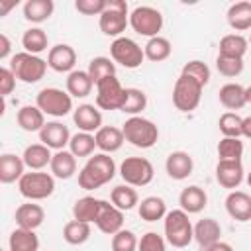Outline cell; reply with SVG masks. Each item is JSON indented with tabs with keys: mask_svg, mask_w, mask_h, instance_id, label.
<instances>
[{
	"mask_svg": "<svg viewBox=\"0 0 251 251\" xmlns=\"http://www.w3.org/2000/svg\"><path fill=\"white\" fill-rule=\"evenodd\" d=\"M110 202L116 208H120L122 212H129L135 206H139V196H137V190L133 186H129V184L124 182V184H118V186L112 188Z\"/></svg>",
	"mask_w": 251,
	"mask_h": 251,
	"instance_id": "cell-32",
	"label": "cell"
},
{
	"mask_svg": "<svg viewBox=\"0 0 251 251\" xmlns=\"http://www.w3.org/2000/svg\"><path fill=\"white\" fill-rule=\"evenodd\" d=\"M90 224L86 222H80V220H71L65 224L63 227V239L69 243V245H82L90 239Z\"/></svg>",
	"mask_w": 251,
	"mask_h": 251,
	"instance_id": "cell-40",
	"label": "cell"
},
{
	"mask_svg": "<svg viewBox=\"0 0 251 251\" xmlns=\"http://www.w3.org/2000/svg\"><path fill=\"white\" fill-rule=\"evenodd\" d=\"M96 149V139L94 133H86V131H76L71 141H69V151L75 157H92Z\"/></svg>",
	"mask_w": 251,
	"mask_h": 251,
	"instance_id": "cell-41",
	"label": "cell"
},
{
	"mask_svg": "<svg viewBox=\"0 0 251 251\" xmlns=\"http://www.w3.org/2000/svg\"><path fill=\"white\" fill-rule=\"evenodd\" d=\"M245 178V171H243V163L241 161H218L216 165V180L222 188L237 190L239 184Z\"/></svg>",
	"mask_w": 251,
	"mask_h": 251,
	"instance_id": "cell-15",
	"label": "cell"
},
{
	"mask_svg": "<svg viewBox=\"0 0 251 251\" xmlns=\"http://www.w3.org/2000/svg\"><path fill=\"white\" fill-rule=\"evenodd\" d=\"M143 51H145V59H149L151 63H163L171 57L173 45L167 37L157 35V37L147 39V43L143 45Z\"/></svg>",
	"mask_w": 251,
	"mask_h": 251,
	"instance_id": "cell-36",
	"label": "cell"
},
{
	"mask_svg": "<svg viewBox=\"0 0 251 251\" xmlns=\"http://www.w3.org/2000/svg\"><path fill=\"white\" fill-rule=\"evenodd\" d=\"M116 163L108 153H94L78 171V186L82 190H96L116 176Z\"/></svg>",
	"mask_w": 251,
	"mask_h": 251,
	"instance_id": "cell-1",
	"label": "cell"
},
{
	"mask_svg": "<svg viewBox=\"0 0 251 251\" xmlns=\"http://www.w3.org/2000/svg\"><path fill=\"white\" fill-rule=\"evenodd\" d=\"M100 198L94 196H82L73 204V220H80L86 224H94L100 212Z\"/></svg>",
	"mask_w": 251,
	"mask_h": 251,
	"instance_id": "cell-33",
	"label": "cell"
},
{
	"mask_svg": "<svg viewBox=\"0 0 251 251\" xmlns=\"http://www.w3.org/2000/svg\"><path fill=\"white\" fill-rule=\"evenodd\" d=\"M73 122L78 131L96 133L102 127V112L94 104H78L73 112Z\"/></svg>",
	"mask_w": 251,
	"mask_h": 251,
	"instance_id": "cell-17",
	"label": "cell"
},
{
	"mask_svg": "<svg viewBox=\"0 0 251 251\" xmlns=\"http://www.w3.org/2000/svg\"><path fill=\"white\" fill-rule=\"evenodd\" d=\"M94 139H96V147L102 153H108V155L120 151L122 145H124V141H126L122 127H116V126H102L94 133Z\"/></svg>",
	"mask_w": 251,
	"mask_h": 251,
	"instance_id": "cell-23",
	"label": "cell"
},
{
	"mask_svg": "<svg viewBox=\"0 0 251 251\" xmlns=\"http://www.w3.org/2000/svg\"><path fill=\"white\" fill-rule=\"evenodd\" d=\"M10 51H12V43H10L8 35L6 33H0V61L12 59L10 57Z\"/></svg>",
	"mask_w": 251,
	"mask_h": 251,
	"instance_id": "cell-51",
	"label": "cell"
},
{
	"mask_svg": "<svg viewBox=\"0 0 251 251\" xmlns=\"http://www.w3.org/2000/svg\"><path fill=\"white\" fill-rule=\"evenodd\" d=\"M16 80H18V78L14 76V73L10 71V67H2V69H0V94H2V98L10 96V94L14 92Z\"/></svg>",
	"mask_w": 251,
	"mask_h": 251,
	"instance_id": "cell-50",
	"label": "cell"
},
{
	"mask_svg": "<svg viewBox=\"0 0 251 251\" xmlns=\"http://www.w3.org/2000/svg\"><path fill=\"white\" fill-rule=\"evenodd\" d=\"M220 235H222V226L214 218H202L194 224V241L202 249L216 243V241H222Z\"/></svg>",
	"mask_w": 251,
	"mask_h": 251,
	"instance_id": "cell-26",
	"label": "cell"
},
{
	"mask_svg": "<svg viewBox=\"0 0 251 251\" xmlns=\"http://www.w3.org/2000/svg\"><path fill=\"white\" fill-rule=\"evenodd\" d=\"M122 180L129 186H147L153 176H155V169L151 165L149 159L145 157H126L118 169Z\"/></svg>",
	"mask_w": 251,
	"mask_h": 251,
	"instance_id": "cell-11",
	"label": "cell"
},
{
	"mask_svg": "<svg viewBox=\"0 0 251 251\" xmlns=\"http://www.w3.org/2000/svg\"><path fill=\"white\" fill-rule=\"evenodd\" d=\"M245 98H247V104H251V86L245 88Z\"/></svg>",
	"mask_w": 251,
	"mask_h": 251,
	"instance_id": "cell-55",
	"label": "cell"
},
{
	"mask_svg": "<svg viewBox=\"0 0 251 251\" xmlns=\"http://www.w3.org/2000/svg\"><path fill=\"white\" fill-rule=\"evenodd\" d=\"M247 41H249V45H251V33H249V39H247Z\"/></svg>",
	"mask_w": 251,
	"mask_h": 251,
	"instance_id": "cell-57",
	"label": "cell"
},
{
	"mask_svg": "<svg viewBox=\"0 0 251 251\" xmlns=\"http://www.w3.org/2000/svg\"><path fill=\"white\" fill-rule=\"evenodd\" d=\"M22 159L25 163V167L29 171H43L45 167L51 165V159H53V153L47 145L43 143H31L24 149L22 153Z\"/></svg>",
	"mask_w": 251,
	"mask_h": 251,
	"instance_id": "cell-25",
	"label": "cell"
},
{
	"mask_svg": "<svg viewBox=\"0 0 251 251\" xmlns=\"http://www.w3.org/2000/svg\"><path fill=\"white\" fill-rule=\"evenodd\" d=\"M100 31L108 37H122L126 27L129 25V8L126 0H108L106 10L98 16Z\"/></svg>",
	"mask_w": 251,
	"mask_h": 251,
	"instance_id": "cell-5",
	"label": "cell"
},
{
	"mask_svg": "<svg viewBox=\"0 0 251 251\" xmlns=\"http://www.w3.org/2000/svg\"><path fill=\"white\" fill-rule=\"evenodd\" d=\"M178 204H180V210H184L188 216L190 214H200L208 206V194H206V190L202 186L190 184V186L180 190Z\"/></svg>",
	"mask_w": 251,
	"mask_h": 251,
	"instance_id": "cell-20",
	"label": "cell"
},
{
	"mask_svg": "<svg viewBox=\"0 0 251 251\" xmlns=\"http://www.w3.org/2000/svg\"><path fill=\"white\" fill-rule=\"evenodd\" d=\"M14 220L18 224V227H24V229H37L43 220H45V210L35 204V202H25V204H20L14 212Z\"/></svg>",
	"mask_w": 251,
	"mask_h": 251,
	"instance_id": "cell-21",
	"label": "cell"
},
{
	"mask_svg": "<svg viewBox=\"0 0 251 251\" xmlns=\"http://www.w3.org/2000/svg\"><path fill=\"white\" fill-rule=\"evenodd\" d=\"M96 227L106 233V235H116L120 229H124V212L120 208H116L112 202L102 200L100 204V212L96 218Z\"/></svg>",
	"mask_w": 251,
	"mask_h": 251,
	"instance_id": "cell-16",
	"label": "cell"
},
{
	"mask_svg": "<svg viewBox=\"0 0 251 251\" xmlns=\"http://www.w3.org/2000/svg\"><path fill=\"white\" fill-rule=\"evenodd\" d=\"M110 59L114 63L122 65L124 69H137L145 61V51H143V47L135 39L122 35V37L112 41V45H110Z\"/></svg>",
	"mask_w": 251,
	"mask_h": 251,
	"instance_id": "cell-9",
	"label": "cell"
},
{
	"mask_svg": "<svg viewBox=\"0 0 251 251\" xmlns=\"http://www.w3.org/2000/svg\"><path fill=\"white\" fill-rule=\"evenodd\" d=\"M35 106L45 114V116H53V118H63L71 112H75L73 108V96L57 86H45L37 92L35 96Z\"/></svg>",
	"mask_w": 251,
	"mask_h": 251,
	"instance_id": "cell-6",
	"label": "cell"
},
{
	"mask_svg": "<svg viewBox=\"0 0 251 251\" xmlns=\"http://www.w3.org/2000/svg\"><path fill=\"white\" fill-rule=\"evenodd\" d=\"M8 251H39V237L33 229L16 227L8 237Z\"/></svg>",
	"mask_w": 251,
	"mask_h": 251,
	"instance_id": "cell-31",
	"label": "cell"
},
{
	"mask_svg": "<svg viewBox=\"0 0 251 251\" xmlns=\"http://www.w3.org/2000/svg\"><path fill=\"white\" fill-rule=\"evenodd\" d=\"M226 20H227V25L233 31H247V29H251V2L241 0V2L231 4L227 8Z\"/></svg>",
	"mask_w": 251,
	"mask_h": 251,
	"instance_id": "cell-28",
	"label": "cell"
},
{
	"mask_svg": "<svg viewBox=\"0 0 251 251\" xmlns=\"http://www.w3.org/2000/svg\"><path fill=\"white\" fill-rule=\"evenodd\" d=\"M129 27L143 37H157L163 29V14L153 6H137L129 12Z\"/></svg>",
	"mask_w": 251,
	"mask_h": 251,
	"instance_id": "cell-10",
	"label": "cell"
},
{
	"mask_svg": "<svg viewBox=\"0 0 251 251\" xmlns=\"http://www.w3.org/2000/svg\"><path fill=\"white\" fill-rule=\"evenodd\" d=\"M249 41L247 37H243L241 33H227L220 39V53L218 55H226V57H237L243 59V55L247 53Z\"/></svg>",
	"mask_w": 251,
	"mask_h": 251,
	"instance_id": "cell-38",
	"label": "cell"
},
{
	"mask_svg": "<svg viewBox=\"0 0 251 251\" xmlns=\"http://www.w3.org/2000/svg\"><path fill=\"white\" fill-rule=\"evenodd\" d=\"M163 227H165V239H167V243L173 245V247H176V249L188 247L190 241L194 239V226H192L188 214L184 210H180V208L167 212Z\"/></svg>",
	"mask_w": 251,
	"mask_h": 251,
	"instance_id": "cell-2",
	"label": "cell"
},
{
	"mask_svg": "<svg viewBox=\"0 0 251 251\" xmlns=\"http://www.w3.org/2000/svg\"><path fill=\"white\" fill-rule=\"evenodd\" d=\"M243 137L251 139V116L243 118Z\"/></svg>",
	"mask_w": 251,
	"mask_h": 251,
	"instance_id": "cell-53",
	"label": "cell"
},
{
	"mask_svg": "<svg viewBox=\"0 0 251 251\" xmlns=\"http://www.w3.org/2000/svg\"><path fill=\"white\" fill-rule=\"evenodd\" d=\"M18 190L29 202L45 200L55 192V176L43 171H29L18 180Z\"/></svg>",
	"mask_w": 251,
	"mask_h": 251,
	"instance_id": "cell-7",
	"label": "cell"
},
{
	"mask_svg": "<svg viewBox=\"0 0 251 251\" xmlns=\"http://www.w3.org/2000/svg\"><path fill=\"white\" fill-rule=\"evenodd\" d=\"M88 75H90V78L94 80V84H98L100 80H104V78H108V76H116V63L110 59V57H94V59H90V63H88Z\"/></svg>",
	"mask_w": 251,
	"mask_h": 251,
	"instance_id": "cell-42",
	"label": "cell"
},
{
	"mask_svg": "<svg viewBox=\"0 0 251 251\" xmlns=\"http://www.w3.org/2000/svg\"><path fill=\"white\" fill-rule=\"evenodd\" d=\"M137 251H167V239L157 231H147L141 235Z\"/></svg>",
	"mask_w": 251,
	"mask_h": 251,
	"instance_id": "cell-48",
	"label": "cell"
},
{
	"mask_svg": "<svg viewBox=\"0 0 251 251\" xmlns=\"http://www.w3.org/2000/svg\"><path fill=\"white\" fill-rule=\"evenodd\" d=\"M165 171L173 180H184L194 171V159L186 151H173L165 161Z\"/></svg>",
	"mask_w": 251,
	"mask_h": 251,
	"instance_id": "cell-18",
	"label": "cell"
},
{
	"mask_svg": "<svg viewBox=\"0 0 251 251\" xmlns=\"http://www.w3.org/2000/svg\"><path fill=\"white\" fill-rule=\"evenodd\" d=\"M218 98H220V104L233 112V110H241L245 104H247V98H245V86L237 84V82H226L220 92H218Z\"/></svg>",
	"mask_w": 251,
	"mask_h": 251,
	"instance_id": "cell-29",
	"label": "cell"
},
{
	"mask_svg": "<svg viewBox=\"0 0 251 251\" xmlns=\"http://www.w3.org/2000/svg\"><path fill=\"white\" fill-rule=\"evenodd\" d=\"M124 137L129 145L137 149H151L159 139V127L143 116H131L122 126Z\"/></svg>",
	"mask_w": 251,
	"mask_h": 251,
	"instance_id": "cell-3",
	"label": "cell"
},
{
	"mask_svg": "<svg viewBox=\"0 0 251 251\" xmlns=\"http://www.w3.org/2000/svg\"><path fill=\"white\" fill-rule=\"evenodd\" d=\"M24 175H25V163L22 155H16V153L0 155V182L2 184L18 182Z\"/></svg>",
	"mask_w": 251,
	"mask_h": 251,
	"instance_id": "cell-22",
	"label": "cell"
},
{
	"mask_svg": "<svg viewBox=\"0 0 251 251\" xmlns=\"http://www.w3.org/2000/svg\"><path fill=\"white\" fill-rule=\"evenodd\" d=\"M139 239L131 229H120L116 235H112V251H137Z\"/></svg>",
	"mask_w": 251,
	"mask_h": 251,
	"instance_id": "cell-47",
	"label": "cell"
},
{
	"mask_svg": "<svg viewBox=\"0 0 251 251\" xmlns=\"http://www.w3.org/2000/svg\"><path fill=\"white\" fill-rule=\"evenodd\" d=\"M147 108V94L141 88H126V96H124V104L120 108V112L131 116H141V112Z\"/></svg>",
	"mask_w": 251,
	"mask_h": 251,
	"instance_id": "cell-39",
	"label": "cell"
},
{
	"mask_svg": "<svg viewBox=\"0 0 251 251\" xmlns=\"http://www.w3.org/2000/svg\"><path fill=\"white\" fill-rule=\"evenodd\" d=\"M71 137L73 135H71L69 127L63 122H57V120L47 122L43 126V129L39 131V141L43 145H47L51 151H63L69 145Z\"/></svg>",
	"mask_w": 251,
	"mask_h": 251,
	"instance_id": "cell-14",
	"label": "cell"
},
{
	"mask_svg": "<svg viewBox=\"0 0 251 251\" xmlns=\"http://www.w3.org/2000/svg\"><path fill=\"white\" fill-rule=\"evenodd\" d=\"M180 75H186V76L194 78V80L200 82L202 86H206V84L210 82V67H208L204 61H200V59L188 61V63L182 67Z\"/></svg>",
	"mask_w": 251,
	"mask_h": 251,
	"instance_id": "cell-46",
	"label": "cell"
},
{
	"mask_svg": "<svg viewBox=\"0 0 251 251\" xmlns=\"http://www.w3.org/2000/svg\"><path fill=\"white\" fill-rule=\"evenodd\" d=\"M55 12L53 0H27L24 4V18L31 24H41L49 20Z\"/></svg>",
	"mask_w": 251,
	"mask_h": 251,
	"instance_id": "cell-35",
	"label": "cell"
},
{
	"mask_svg": "<svg viewBox=\"0 0 251 251\" xmlns=\"http://www.w3.org/2000/svg\"><path fill=\"white\" fill-rule=\"evenodd\" d=\"M47 65L55 73H73L76 65V51L69 43H57L49 47Z\"/></svg>",
	"mask_w": 251,
	"mask_h": 251,
	"instance_id": "cell-13",
	"label": "cell"
},
{
	"mask_svg": "<svg viewBox=\"0 0 251 251\" xmlns=\"http://www.w3.org/2000/svg\"><path fill=\"white\" fill-rule=\"evenodd\" d=\"M226 212L235 222L251 220V196L243 190H231L226 196Z\"/></svg>",
	"mask_w": 251,
	"mask_h": 251,
	"instance_id": "cell-19",
	"label": "cell"
},
{
	"mask_svg": "<svg viewBox=\"0 0 251 251\" xmlns=\"http://www.w3.org/2000/svg\"><path fill=\"white\" fill-rule=\"evenodd\" d=\"M218 127L224 137H241L243 135V118L237 112H224L218 120Z\"/></svg>",
	"mask_w": 251,
	"mask_h": 251,
	"instance_id": "cell-44",
	"label": "cell"
},
{
	"mask_svg": "<svg viewBox=\"0 0 251 251\" xmlns=\"http://www.w3.org/2000/svg\"><path fill=\"white\" fill-rule=\"evenodd\" d=\"M137 214L143 222H157V220H165L167 216V202L161 196H147L139 202L137 206Z\"/></svg>",
	"mask_w": 251,
	"mask_h": 251,
	"instance_id": "cell-34",
	"label": "cell"
},
{
	"mask_svg": "<svg viewBox=\"0 0 251 251\" xmlns=\"http://www.w3.org/2000/svg\"><path fill=\"white\" fill-rule=\"evenodd\" d=\"M22 47L25 53H31V55H39L43 51H47L49 47V37L47 33L41 29V27H29L24 31L22 35Z\"/></svg>",
	"mask_w": 251,
	"mask_h": 251,
	"instance_id": "cell-37",
	"label": "cell"
},
{
	"mask_svg": "<svg viewBox=\"0 0 251 251\" xmlns=\"http://www.w3.org/2000/svg\"><path fill=\"white\" fill-rule=\"evenodd\" d=\"M245 180H247V184H249V188H251V173H247V176H245Z\"/></svg>",
	"mask_w": 251,
	"mask_h": 251,
	"instance_id": "cell-56",
	"label": "cell"
},
{
	"mask_svg": "<svg viewBox=\"0 0 251 251\" xmlns=\"http://www.w3.org/2000/svg\"><path fill=\"white\" fill-rule=\"evenodd\" d=\"M202 90L204 86L200 82H196L194 78L186 76V75H178V78L175 80L173 86V104L178 112H194L202 100Z\"/></svg>",
	"mask_w": 251,
	"mask_h": 251,
	"instance_id": "cell-8",
	"label": "cell"
},
{
	"mask_svg": "<svg viewBox=\"0 0 251 251\" xmlns=\"http://www.w3.org/2000/svg\"><path fill=\"white\" fill-rule=\"evenodd\" d=\"M8 67H10V71L14 73V76L18 80H22L25 84H35L45 76L49 65L39 55H31V53L22 51V53L12 55Z\"/></svg>",
	"mask_w": 251,
	"mask_h": 251,
	"instance_id": "cell-4",
	"label": "cell"
},
{
	"mask_svg": "<svg viewBox=\"0 0 251 251\" xmlns=\"http://www.w3.org/2000/svg\"><path fill=\"white\" fill-rule=\"evenodd\" d=\"M202 251H233V247L229 243H226V241H216V243L204 247Z\"/></svg>",
	"mask_w": 251,
	"mask_h": 251,
	"instance_id": "cell-52",
	"label": "cell"
},
{
	"mask_svg": "<svg viewBox=\"0 0 251 251\" xmlns=\"http://www.w3.org/2000/svg\"><path fill=\"white\" fill-rule=\"evenodd\" d=\"M243 141L239 137H222L218 143V161H241Z\"/></svg>",
	"mask_w": 251,
	"mask_h": 251,
	"instance_id": "cell-43",
	"label": "cell"
},
{
	"mask_svg": "<svg viewBox=\"0 0 251 251\" xmlns=\"http://www.w3.org/2000/svg\"><path fill=\"white\" fill-rule=\"evenodd\" d=\"M94 80L90 78L88 71H73L67 75V92L73 96V98H86L92 88H94Z\"/></svg>",
	"mask_w": 251,
	"mask_h": 251,
	"instance_id": "cell-30",
	"label": "cell"
},
{
	"mask_svg": "<svg viewBox=\"0 0 251 251\" xmlns=\"http://www.w3.org/2000/svg\"><path fill=\"white\" fill-rule=\"evenodd\" d=\"M16 4H18V2H10V4H4V2H0V16H4V14H6L10 8H14Z\"/></svg>",
	"mask_w": 251,
	"mask_h": 251,
	"instance_id": "cell-54",
	"label": "cell"
},
{
	"mask_svg": "<svg viewBox=\"0 0 251 251\" xmlns=\"http://www.w3.org/2000/svg\"><path fill=\"white\" fill-rule=\"evenodd\" d=\"M16 122H18V126L24 129V131H27V133H33V131H41L43 129V126L47 124L45 122V114L35 106V104H25V106H22L18 112H16Z\"/></svg>",
	"mask_w": 251,
	"mask_h": 251,
	"instance_id": "cell-24",
	"label": "cell"
},
{
	"mask_svg": "<svg viewBox=\"0 0 251 251\" xmlns=\"http://www.w3.org/2000/svg\"><path fill=\"white\" fill-rule=\"evenodd\" d=\"M126 88L118 76H108L96 84V106L100 110H120L124 104Z\"/></svg>",
	"mask_w": 251,
	"mask_h": 251,
	"instance_id": "cell-12",
	"label": "cell"
},
{
	"mask_svg": "<svg viewBox=\"0 0 251 251\" xmlns=\"http://www.w3.org/2000/svg\"><path fill=\"white\" fill-rule=\"evenodd\" d=\"M216 69L222 76L226 78H235L243 73V59L237 57H226V55H218L216 57Z\"/></svg>",
	"mask_w": 251,
	"mask_h": 251,
	"instance_id": "cell-45",
	"label": "cell"
},
{
	"mask_svg": "<svg viewBox=\"0 0 251 251\" xmlns=\"http://www.w3.org/2000/svg\"><path fill=\"white\" fill-rule=\"evenodd\" d=\"M49 171H51V175L55 178L69 180L76 173V157L71 151H67V149L55 151L53 159H51V165H49Z\"/></svg>",
	"mask_w": 251,
	"mask_h": 251,
	"instance_id": "cell-27",
	"label": "cell"
},
{
	"mask_svg": "<svg viewBox=\"0 0 251 251\" xmlns=\"http://www.w3.org/2000/svg\"><path fill=\"white\" fill-rule=\"evenodd\" d=\"M108 6V0H76L75 8L76 12L84 16H100Z\"/></svg>",
	"mask_w": 251,
	"mask_h": 251,
	"instance_id": "cell-49",
	"label": "cell"
}]
</instances>
